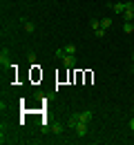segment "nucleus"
Wrapping results in <instances>:
<instances>
[{"label": "nucleus", "instance_id": "f257e3e1", "mask_svg": "<svg viewBox=\"0 0 134 145\" xmlns=\"http://www.w3.org/2000/svg\"><path fill=\"white\" fill-rule=\"evenodd\" d=\"M92 118H94V114H92V109H85V112H78V121L80 123H92Z\"/></svg>", "mask_w": 134, "mask_h": 145}, {"label": "nucleus", "instance_id": "f03ea898", "mask_svg": "<svg viewBox=\"0 0 134 145\" xmlns=\"http://www.w3.org/2000/svg\"><path fill=\"white\" fill-rule=\"evenodd\" d=\"M9 54H11V52H9L7 47H2V49H0V65H2V67H7V65H9Z\"/></svg>", "mask_w": 134, "mask_h": 145}, {"label": "nucleus", "instance_id": "7ed1b4c3", "mask_svg": "<svg viewBox=\"0 0 134 145\" xmlns=\"http://www.w3.org/2000/svg\"><path fill=\"white\" fill-rule=\"evenodd\" d=\"M74 129H76V136H80V138H83V136L87 134V123H80V121H78Z\"/></svg>", "mask_w": 134, "mask_h": 145}, {"label": "nucleus", "instance_id": "20e7f679", "mask_svg": "<svg viewBox=\"0 0 134 145\" xmlns=\"http://www.w3.org/2000/svg\"><path fill=\"white\" fill-rule=\"evenodd\" d=\"M112 9H114L116 14H123L125 9H130V2H114V5H112Z\"/></svg>", "mask_w": 134, "mask_h": 145}, {"label": "nucleus", "instance_id": "39448f33", "mask_svg": "<svg viewBox=\"0 0 134 145\" xmlns=\"http://www.w3.org/2000/svg\"><path fill=\"white\" fill-rule=\"evenodd\" d=\"M63 54H69V56H74V54H76V45H74V42L65 45V47H63Z\"/></svg>", "mask_w": 134, "mask_h": 145}, {"label": "nucleus", "instance_id": "423d86ee", "mask_svg": "<svg viewBox=\"0 0 134 145\" xmlns=\"http://www.w3.org/2000/svg\"><path fill=\"white\" fill-rule=\"evenodd\" d=\"M76 123H78V112L69 116V121H67V127H72V129H74V127H76Z\"/></svg>", "mask_w": 134, "mask_h": 145}, {"label": "nucleus", "instance_id": "0eeeda50", "mask_svg": "<svg viewBox=\"0 0 134 145\" xmlns=\"http://www.w3.org/2000/svg\"><path fill=\"white\" fill-rule=\"evenodd\" d=\"M123 31H125V34H132V31H134L132 20H125V22H123Z\"/></svg>", "mask_w": 134, "mask_h": 145}, {"label": "nucleus", "instance_id": "6e6552de", "mask_svg": "<svg viewBox=\"0 0 134 145\" xmlns=\"http://www.w3.org/2000/svg\"><path fill=\"white\" fill-rule=\"evenodd\" d=\"M52 132H54V134H63V132H65V125H60V123H54V125H52Z\"/></svg>", "mask_w": 134, "mask_h": 145}, {"label": "nucleus", "instance_id": "1a4fd4ad", "mask_svg": "<svg viewBox=\"0 0 134 145\" xmlns=\"http://www.w3.org/2000/svg\"><path fill=\"white\" fill-rule=\"evenodd\" d=\"M25 31H27V34H34V31H36V25H34V22H25Z\"/></svg>", "mask_w": 134, "mask_h": 145}, {"label": "nucleus", "instance_id": "9d476101", "mask_svg": "<svg viewBox=\"0 0 134 145\" xmlns=\"http://www.w3.org/2000/svg\"><path fill=\"white\" fill-rule=\"evenodd\" d=\"M123 18L125 20H134V9H125V11H123Z\"/></svg>", "mask_w": 134, "mask_h": 145}, {"label": "nucleus", "instance_id": "9b49d317", "mask_svg": "<svg viewBox=\"0 0 134 145\" xmlns=\"http://www.w3.org/2000/svg\"><path fill=\"white\" fill-rule=\"evenodd\" d=\"M101 27H103V29H110V27H112V18H103L101 20Z\"/></svg>", "mask_w": 134, "mask_h": 145}, {"label": "nucleus", "instance_id": "f8f14e48", "mask_svg": "<svg viewBox=\"0 0 134 145\" xmlns=\"http://www.w3.org/2000/svg\"><path fill=\"white\" fill-rule=\"evenodd\" d=\"M47 132H52V125H47V123L40 125V134H47Z\"/></svg>", "mask_w": 134, "mask_h": 145}, {"label": "nucleus", "instance_id": "ddd939ff", "mask_svg": "<svg viewBox=\"0 0 134 145\" xmlns=\"http://www.w3.org/2000/svg\"><path fill=\"white\" fill-rule=\"evenodd\" d=\"M92 29H94V31L101 29V20H92Z\"/></svg>", "mask_w": 134, "mask_h": 145}, {"label": "nucleus", "instance_id": "4468645a", "mask_svg": "<svg viewBox=\"0 0 134 145\" xmlns=\"http://www.w3.org/2000/svg\"><path fill=\"white\" fill-rule=\"evenodd\" d=\"M94 34H96V36H98V38H103V36H105V29H103V27H101V29H96Z\"/></svg>", "mask_w": 134, "mask_h": 145}, {"label": "nucleus", "instance_id": "2eb2a0df", "mask_svg": "<svg viewBox=\"0 0 134 145\" xmlns=\"http://www.w3.org/2000/svg\"><path fill=\"white\" fill-rule=\"evenodd\" d=\"M130 129L134 132V118H130Z\"/></svg>", "mask_w": 134, "mask_h": 145}, {"label": "nucleus", "instance_id": "dca6fc26", "mask_svg": "<svg viewBox=\"0 0 134 145\" xmlns=\"http://www.w3.org/2000/svg\"><path fill=\"white\" fill-rule=\"evenodd\" d=\"M132 72H134V52H132Z\"/></svg>", "mask_w": 134, "mask_h": 145}]
</instances>
